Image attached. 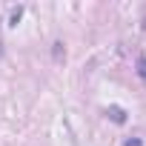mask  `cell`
Listing matches in <instances>:
<instances>
[{
    "instance_id": "277c9868",
    "label": "cell",
    "mask_w": 146,
    "mask_h": 146,
    "mask_svg": "<svg viewBox=\"0 0 146 146\" xmlns=\"http://www.w3.org/2000/svg\"><path fill=\"white\" fill-rule=\"evenodd\" d=\"M52 57H54V60H63V57H66V49H63V40H54V43H52Z\"/></svg>"
},
{
    "instance_id": "3957f363",
    "label": "cell",
    "mask_w": 146,
    "mask_h": 146,
    "mask_svg": "<svg viewBox=\"0 0 146 146\" xmlns=\"http://www.w3.org/2000/svg\"><path fill=\"white\" fill-rule=\"evenodd\" d=\"M135 72H137L140 83H146V54H140V57H137V63H135Z\"/></svg>"
},
{
    "instance_id": "7a4b0ae2",
    "label": "cell",
    "mask_w": 146,
    "mask_h": 146,
    "mask_svg": "<svg viewBox=\"0 0 146 146\" xmlns=\"http://www.w3.org/2000/svg\"><path fill=\"white\" fill-rule=\"evenodd\" d=\"M23 12H26L23 6H15V9L9 12V29H15V26H17V23L23 20Z\"/></svg>"
},
{
    "instance_id": "8992f818",
    "label": "cell",
    "mask_w": 146,
    "mask_h": 146,
    "mask_svg": "<svg viewBox=\"0 0 146 146\" xmlns=\"http://www.w3.org/2000/svg\"><path fill=\"white\" fill-rule=\"evenodd\" d=\"M0 57H3V43H0Z\"/></svg>"
},
{
    "instance_id": "5b68a950",
    "label": "cell",
    "mask_w": 146,
    "mask_h": 146,
    "mask_svg": "<svg viewBox=\"0 0 146 146\" xmlns=\"http://www.w3.org/2000/svg\"><path fill=\"white\" fill-rule=\"evenodd\" d=\"M123 146H143V140H140V137H126Z\"/></svg>"
},
{
    "instance_id": "6da1fadb",
    "label": "cell",
    "mask_w": 146,
    "mask_h": 146,
    "mask_svg": "<svg viewBox=\"0 0 146 146\" xmlns=\"http://www.w3.org/2000/svg\"><path fill=\"white\" fill-rule=\"evenodd\" d=\"M106 117H109L112 123H117V126H123V123L129 120V115H126L123 106H109V109H106Z\"/></svg>"
}]
</instances>
